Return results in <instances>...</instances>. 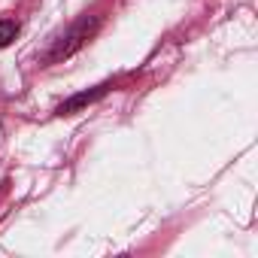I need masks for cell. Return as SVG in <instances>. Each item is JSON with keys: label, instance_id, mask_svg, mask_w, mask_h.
Listing matches in <instances>:
<instances>
[{"label": "cell", "instance_id": "1", "mask_svg": "<svg viewBox=\"0 0 258 258\" xmlns=\"http://www.w3.org/2000/svg\"><path fill=\"white\" fill-rule=\"evenodd\" d=\"M97 28H100V19H94V16H91V19H88V16H85V19H79V22H76V25H73V28H70V31L55 43V49L46 55V61H49V64H58V61L70 58L73 52H79V49H82V46L97 34Z\"/></svg>", "mask_w": 258, "mask_h": 258}, {"label": "cell", "instance_id": "2", "mask_svg": "<svg viewBox=\"0 0 258 258\" xmlns=\"http://www.w3.org/2000/svg\"><path fill=\"white\" fill-rule=\"evenodd\" d=\"M106 91H109V82H103V85H94L91 91H79V94H73L70 100H64V103L58 106V115H73V112H79V109L91 106L94 100H100Z\"/></svg>", "mask_w": 258, "mask_h": 258}, {"label": "cell", "instance_id": "3", "mask_svg": "<svg viewBox=\"0 0 258 258\" xmlns=\"http://www.w3.org/2000/svg\"><path fill=\"white\" fill-rule=\"evenodd\" d=\"M16 37H19V25L4 19V22H0V49H4V46H10Z\"/></svg>", "mask_w": 258, "mask_h": 258}]
</instances>
